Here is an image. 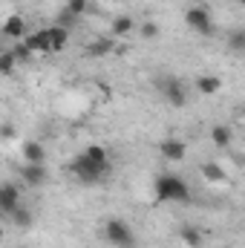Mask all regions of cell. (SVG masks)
<instances>
[{"instance_id":"1","label":"cell","mask_w":245,"mask_h":248,"mask_svg":"<svg viewBox=\"0 0 245 248\" xmlns=\"http://www.w3.org/2000/svg\"><path fill=\"white\" fill-rule=\"evenodd\" d=\"M66 173H72V176H75L78 182H84V185L101 182V179L110 173V153H107V147L90 144L84 153H78V156L66 165Z\"/></svg>"},{"instance_id":"2","label":"cell","mask_w":245,"mask_h":248,"mask_svg":"<svg viewBox=\"0 0 245 248\" xmlns=\"http://www.w3.org/2000/svg\"><path fill=\"white\" fill-rule=\"evenodd\" d=\"M153 193L159 202H187L190 199V185L176 173H159L153 182Z\"/></svg>"},{"instance_id":"3","label":"cell","mask_w":245,"mask_h":248,"mask_svg":"<svg viewBox=\"0 0 245 248\" xmlns=\"http://www.w3.org/2000/svg\"><path fill=\"white\" fill-rule=\"evenodd\" d=\"M104 240H107V246H113V248H136L138 246L136 231L124 222L122 217H110L104 222Z\"/></svg>"},{"instance_id":"4","label":"cell","mask_w":245,"mask_h":248,"mask_svg":"<svg viewBox=\"0 0 245 248\" xmlns=\"http://www.w3.org/2000/svg\"><path fill=\"white\" fill-rule=\"evenodd\" d=\"M156 90H159L162 101H168L176 110L187 104V87H184L182 78H176V75H159L156 78Z\"/></svg>"},{"instance_id":"5","label":"cell","mask_w":245,"mask_h":248,"mask_svg":"<svg viewBox=\"0 0 245 248\" xmlns=\"http://www.w3.org/2000/svg\"><path fill=\"white\" fill-rule=\"evenodd\" d=\"M184 23L196 35H202V38H214L216 35V26H214V17H211L208 6H190V9H184Z\"/></svg>"},{"instance_id":"6","label":"cell","mask_w":245,"mask_h":248,"mask_svg":"<svg viewBox=\"0 0 245 248\" xmlns=\"http://www.w3.org/2000/svg\"><path fill=\"white\" fill-rule=\"evenodd\" d=\"M17 208H20V187L15 182H3V187H0V214L12 217Z\"/></svg>"},{"instance_id":"7","label":"cell","mask_w":245,"mask_h":248,"mask_svg":"<svg viewBox=\"0 0 245 248\" xmlns=\"http://www.w3.org/2000/svg\"><path fill=\"white\" fill-rule=\"evenodd\" d=\"M23 41H26V46H29L32 52H41V55H55V46H52V35H49V29L29 32Z\"/></svg>"},{"instance_id":"8","label":"cell","mask_w":245,"mask_h":248,"mask_svg":"<svg viewBox=\"0 0 245 248\" xmlns=\"http://www.w3.org/2000/svg\"><path fill=\"white\" fill-rule=\"evenodd\" d=\"M159 153L168 162H182L184 156H187V144H184L182 139H162L159 141Z\"/></svg>"},{"instance_id":"9","label":"cell","mask_w":245,"mask_h":248,"mask_svg":"<svg viewBox=\"0 0 245 248\" xmlns=\"http://www.w3.org/2000/svg\"><path fill=\"white\" fill-rule=\"evenodd\" d=\"M113 52H119V46H116L113 38H95V41H90V44L84 46V55H87V58H107V55H113Z\"/></svg>"},{"instance_id":"10","label":"cell","mask_w":245,"mask_h":248,"mask_svg":"<svg viewBox=\"0 0 245 248\" xmlns=\"http://www.w3.org/2000/svg\"><path fill=\"white\" fill-rule=\"evenodd\" d=\"M20 176H23V182H26L29 187H41L46 179H49V170H46V165H29V162H23Z\"/></svg>"},{"instance_id":"11","label":"cell","mask_w":245,"mask_h":248,"mask_svg":"<svg viewBox=\"0 0 245 248\" xmlns=\"http://www.w3.org/2000/svg\"><path fill=\"white\" fill-rule=\"evenodd\" d=\"M20 153H23V162L29 165H46V147L41 141H23Z\"/></svg>"},{"instance_id":"12","label":"cell","mask_w":245,"mask_h":248,"mask_svg":"<svg viewBox=\"0 0 245 248\" xmlns=\"http://www.w3.org/2000/svg\"><path fill=\"white\" fill-rule=\"evenodd\" d=\"M23 32H26V20L20 15H9L6 23H3V35L12 38V41H23Z\"/></svg>"},{"instance_id":"13","label":"cell","mask_w":245,"mask_h":248,"mask_svg":"<svg viewBox=\"0 0 245 248\" xmlns=\"http://www.w3.org/2000/svg\"><path fill=\"white\" fill-rule=\"evenodd\" d=\"M211 141H214V147H231L234 130H231L228 124H214V127H211Z\"/></svg>"},{"instance_id":"14","label":"cell","mask_w":245,"mask_h":248,"mask_svg":"<svg viewBox=\"0 0 245 248\" xmlns=\"http://www.w3.org/2000/svg\"><path fill=\"white\" fill-rule=\"evenodd\" d=\"M113 32H116V38H130L138 32V26L130 15H119V17H113Z\"/></svg>"},{"instance_id":"15","label":"cell","mask_w":245,"mask_h":248,"mask_svg":"<svg viewBox=\"0 0 245 248\" xmlns=\"http://www.w3.org/2000/svg\"><path fill=\"white\" fill-rule=\"evenodd\" d=\"M179 240H182L187 248H202V243H205V234H202L196 225H182V228H179Z\"/></svg>"},{"instance_id":"16","label":"cell","mask_w":245,"mask_h":248,"mask_svg":"<svg viewBox=\"0 0 245 248\" xmlns=\"http://www.w3.org/2000/svg\"><path fill=\"white\" fill-rule=\"evenodd\" d=\"M196 90L202 95H216L222 90V78H216V75H199L196 78Z\"/></svg>"},{"instance_id":"17","label":"cell","mask_w":245,"mask_h":248,"mask_svg":"<svg viewBox=\"0 0 245 248\" xmlns=\"http://www.w3.org/2000/svg\"><path fill=\"white\" fill-rule=\"evenodd\" d=\"M228 49L237 52V55H245V26L228 32Z\"/></svg>"},{"instance_id":"18","label":"cell","mask_w":245,"mask_h":248,"mask_svg":"<svg viewBox=\"0 0 245 248\" xmlns=\"http://www.w3.org/2000/svg\"><path fill=\"white\" fill-rule=\"evenodd\" d=\"M199 170H202V176H205L208 182H225V179H228V176H225V170H222L216 162H205Z\"/></svg>"},{"instance_id":"19","label":"cell","mask_w":245,"mask_h":248,"mask_svg":"<svg viewBox=\"0 0 245 248\" xmlns=\"http://www.w3.org/2000/svg\"><path fill=\"white\" fill-rule=\"evenodd\" d=\"M49 35H52V46H55V52H61L63 46L69 44V29L66 26H49Z\"/></svg>"},{"instance_id":"20","label":"cell","mask_w":245,"mask_h":248,"mask_svg":"<svg viewBox=\"0 0 245 248\" xmlns=\"http://www.w3.org/2000/svg\"><path fill=\"white\" fill-rule=\"evenodd\" d=\"M159 23L156 20H144V23H138V38H144V41H156L159 38Z\"/></svg>"},{"instance_id":"21","label":"cell","mask_w":245,"mask_h":248,"mask_svg":"<svg viewBox=\"0 0 245 248\" xmlns=\"http://www.w3.org/2000/svg\"><path fill=\"white\" fill-rule=\"evenodd\" d=\"M9 219H12L17 228H29V225H32V214H29V208H26V205H20V208H17Z\"/></svg>"},{"instance_id":"22","label":"cell","mask_w":245,"mask_h":248,"mask_svg":"<svg viewBox=\"0 0 245 248\" xmlns=\"http://www.w3.org/2000/svg\"><path fill=\"white\" fill-rule=\"evenodd\" d=\"M63 9H69L75 17H81V15L90 9V0H63Z\"/></svg>"},{"instance_id":"23","label":"cell","mask_w":245,"mask_h":248,"mask_svg":"<svg viewBox=\"0 0 245 248\" xmlns=\"http://www.w3.org/2000/svg\"><path fill=\"white\" fill-rule=\"evenodd\" d=\"M12 55H15L17 61H29V58H32V49L26 46V41H15V46H12Z\"/></svg>"},{"instance_id":"24","label":"cell","mask_w":245,"mask_h":248,"mask_svg":"<svg viewBox=\"0 0 245 248\" xmlns=\"http://www.w3.org/2000/svg\"><path fill=\"white\" fill-rule=\"evenodd\" d=\"M15 61H17V58L12 55V49H6V52L0 55V72H3V75H12V69H15Z\"/></svg>"},{"instance_id":"25","label":"cell","mask_w":245,"mask_h":248,"mask_svg":"<svg viewBox=\"0 0 245 248\" xmlns=\"http://www.w3.org/2000/svg\"><path fill=\"white\" fill-rule=\"evenodd\" d=\"M75 20H78V17H75L69 9H63L61 15H58V26H66V29H72V26H75Z\"/></svg>"}]
</instances>
